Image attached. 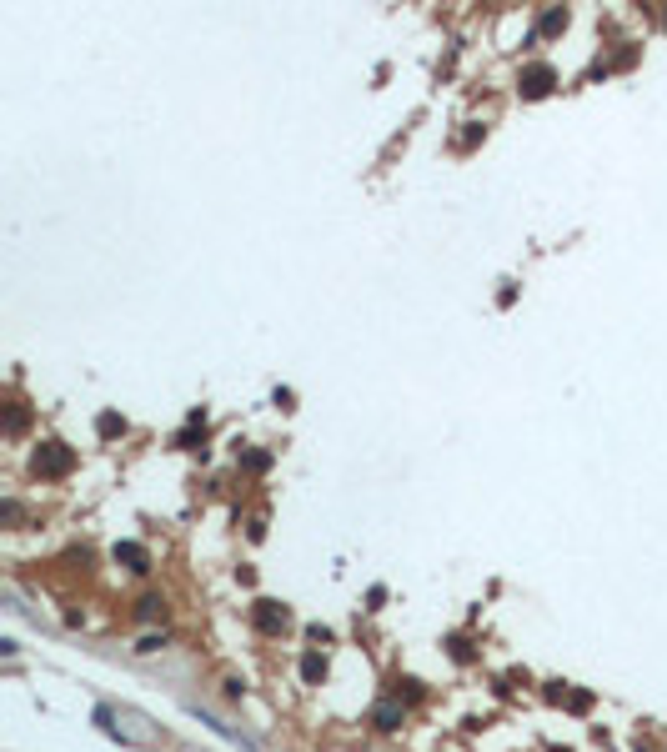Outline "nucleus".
<instances>
[{"label": "nucleus", "instance_id": "f257e3e1", "mask_svg": "<svg viewBox=\"0 0 667 752\" xmlns=\"http://www.w3.org/2000/svg\"><path fill=\"white\" fill-rule=\"evenodd\" d=\"M251 622L266 632V637H276V632L291 627V612H286L282 602H256V607H251Z\"/></svg>", "mask_w": 667, "mask_h": 752}, {"label": "nucleus", "instance_id": "f03ea898", "mask_svg": "<svg viewBox=\"0 0 667 752\" xmlns=\"http://www.w3.org/2000/svg\"><path fill=\"white\" fill-rule=\"evenodd\" d=\"M71 461H76V456H71L61 441H45V446L35 451V472H40V477H61V472H71Z\"/></svg>", "mask_w": 667, "mask_h": 752}, {"label": "nucleus", "instance_id": "7ed1b4c3", "mask_svg": "<svg viewBox=\"0 0 667 752\" xmlns=\"http://www.w3.org/2000/svg\"><path fill=\"white\" fill-rule=\"evenodd\" d=\"M547 86H552V66H532V71H522V91H527V96H547Z\"/></svg>", "mask_w": 667, "mask_h": 752}, {"label": "nucleus", "instance_id": "20e7f679", "mask_svg": "<svg viewBox=\"0 0 667 752\" xmlns=\"http://www.w3.org/2000/svg\"><path fill=\"white\" fill-rule=\"evenodd\" d=\"M402 717H407V712H402V702H381L371 722H376V732H397V727H402Z\"/></svg>", "mask_w": 667, "mask_h": 752}, {"label": "nucleus", "instance_id": "39448f33", "mask_svg": "<svg viewBox=\"0 0 667 752\" xmlns=\"http://www.w3.org/2000/svg\"><path fill=\"white\" fill-rule=\"evenodd\" d=\"M116 562H131V572H146V562H151V557H146V547L121 542V547H116Z\"/></svg>", "mask_w": 667, "mask_h": 752}, {"label": "nucleus", "instance_id": "423d86ee", "mask_svg": "<svg viewBox=\"0 0 667 752\" xmlns=\"http://www.w3.org/2000/svg\"><path fill=\"white\" fill-rule=\"evenodd\" d=\"M301 677H306V682H321V677H326V657L306 652V657H301Z\"/></svg>", "mask_w": 667, "mask_h": 752}, {"label": "nucleus", "instance_id": "0eeeda50", "mask_svg": "<svg viewBox=\"0 0 667 752\" xmlns=\"http://www.w3.org/2000/svg\"><path fill=\"white\" fill-rule=\"evenodd\" d=\"M136 617H141V622H151V617H161V597H141V607H136Z\"/></svg>", "mask_w": 667, "mask_h": 752}, {"label": "nucleus", "instance_id": "6e6552de", "mask_svg": "<svg viewBox=\"0 0 667 752\" xmlns=\"http://www.w3.org/2000/svg\"><path fill=\"white\" fill-rule=\"evenodd\" d=\"M562 25H567V16H562V11H547V16H542V30H547V35H552V30H562Z\"/></svg>", "mask_w": 667, "mask_h": 752}, {"label": "nucleus", "instance_id": "1a4fd4ad", "mask_svg": "<svg viewBox=\"0 0 667 752\" xmlns=\"http://www.w3.org/2000/svg\"><path fill=\"white\" fill-rule=\"evenodd\" d=\"M116 432H126V422H121V417H110V412H105V417H100V436H116Z\"/></svg>", "mask_w": 667, "mask_h": 752}]
</instances>
